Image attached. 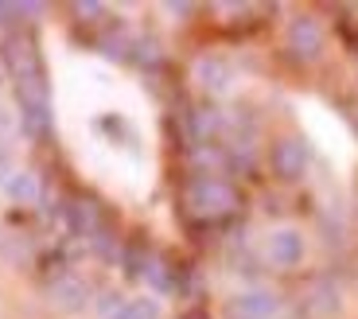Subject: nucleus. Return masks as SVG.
Here are the masks:
<instances>
[{"instance_id":"obj_1","label":"nucleus","mask_w":358,"mask_h":319,"mask_svg":"<svg viewBox=\"0 0 358 319\" xmlns=\"http://www.w3.org/2000/svg\"><path fill=\"white\" fill-rule=\"evenodd\" d=\"M234 206H238V195L226 179L203 176L187 187V211L199 214V218H218V214H230Z\"/></svg>"},{"instance_id":"obj_2","label":"nucleus","mask_w":358,"mask_h":319,"mask_svg":"<svg viewBox=\"0 0 358 319\" xmlns=\"http://www.w3.org/2000/svg\"><path fill=\"white\" fill-rule=\"evenodd\" d=\"M308 257V238L300 226H277L265 238V261L273 269H296Z\"/></svg>"},{"instance_id":"obj_3","label":"nucleus","mask_w":358,"mask_h":319,"mask_svg":"<svg viewBox=\"0 0 358 319\" xmlns=\"http://www.w3.org/2000/svg\"><path fill=\"white\" fill-rule=\"evenodd\" d=\"M280 300L268 288H242L226 300V319H277Z\"/></svg>"},{"instance_id":"obj_4","label":"nucleus","mask_w":358,"mask_h":319,"mask_svg":"<svg viewBox=\"0 0 358 319\" xmlns=\"http://www.w3.org/2000/svg\"><path fill=\"white\" fill-rule=\"evenodd\" d=\"M273 171H277L280 179H300L308 171V164H312V152H308V144L300 141V136H285V141L273 144Z\"/></svg>"},{"instance_id":"obj_5","label":"nucleus","mask_w":358,"mask_h":319,"mask_svg":"<svg viewBox=\"0 0 358 319\" xmlns=\"http://www.w3.org/2000/svg\"><path fill=\"white\" fill-rule=\"evenodd\" d=\"M288 51H292L296 59H304V62L320 59V51H323V27H320V20H315V16H296L292 24H288Z\"/></svg>"},{"instance_id":"obj_6","label":"nucleus","mask_w":358,"mask_h":319,"mask_svg":"<svg viewBox=\"0 0 358 319\" xmlns=\"http://www.w3.org/2000/svg\"><path fill=\"white\" fill-rule=\"evenodd\" d=\"M47 300H51L59 311L74 316V311H86L94 296H90V284L82 281V276L66 273V276H59V281H51V288H47Z\"/></svg>"},{"instance_id":"obj_7","label":"nucleus","mask_w":358,"mask_h":319,"mask_svg":"<svg viewBox=\"0 0 358 319\" xmlns=\"http://www.w3.org/2000/svg\"><path fill=\"white\" fill-rule=\"evenodd\" d=\"M0 59H4V66L12 71V78L24 82V78H36V47H31V39L27 36H8L4 43H0Z\"/></svg>"},{"instance_id":"obj_8","label":"nucleus","mask_w":358,"mask_h":319,"mask_svg":"<svg viewBox=\"0 0 358 319\" xmlns=\"http://www.w3.org/2000/svg\"><path fill=\"white\" fill-rule=\"evenodd\" d=\"M195 82L206 90V94H230L234 82H238V74H234V66L226 59H218V55H203V59L195 62Z\"/></svg>"},{"instance_id":"obj_9","label":"nucleus","mask_w":358,"mask_h":319,"mask_svg":"<svg viewBox=\"0 0 358 319\" xmlns=\"http://www.w3.org/2000/svg\"><path fill=\"white\" fill-rule=\"evenodd\" d=\"M4 195H8L12 203L31 206L39 199V176H36V171H16V176L4 183Z\"/></svg>"},{"instance_id":"obj_10","label":"nucleus","mask_w":358,"mask_h":319,"mask_svg":"<svg viewBox=\"0 0 358 319\" xmlns=\"http://www.w3.org/2000/svg\"><path fill=\"white\" fill-rule=\"evenodd\" d=\"M125 308L129 300L117 288H106L101 296H94V311H98V319H125Z\"/></svg>"},{"instance_id":"obj_11","label":"nucleus","mask_w":358,"mask_h":319,"mask_svg":"<svg viewBox=\"0 0 358 319\" xmlns=\"http://www.w3.org/2000/svg\"><path fill=\"white\" fill-rule=\"evenodd\" d=\"M312 311H320V316H335L339 311V288L331 281H323L312 288Z\"/></svg>"},{"instance_id":"obj_12","label":"nucleus","mask_w":358,"mask_h":319,"mask_svg":"<svg viewBox=\"0 0 358 319\" xmlns=\"http://www.w3.org/2000/svg\"><path fill=\"white\" fill-rule=\"evenodd\" d=\"M125 319H164V308L156 296H133L125 308Z\"/></svg>"},{"instance_id":"obj_13","label":"nucleus","mask_w":358,"mask_h":319,"mask_svg":"<svg viewBox=\"0 0 358 319\" xmlns=\"http://www.w3.org/2000/svg\"><path fill=\"white\" fill-rule=\"evenodd\" d=\"M94 218H98V214H94V206H90V203H74L71 206V226H74V230H90Z\"/></svg>"},{"instance_id":"obj_14","label":"nucleus","mask_w":358,"mask_h":319,"mask_svg":"<svg viewBox=\"0 0 358 319\" xmlns=\"http://www.w3.org/2000/svg\"><path fill=\"white\" fill-rule=\"evenodd\" d=\"M16 176V156H12V148L4 141H0V187L8 183V179Z\"/></svg>"},{"instance_id":"obj_15","label":"nucleus","mask_w":358,"mask_h":319,"mask_svg":"<svg viewBox=\"0 0 358 319\" xmlns=\"http://www.w3.org/2000/svg\"><path fill=\"white\" fill-rule=\"evenodd\" d=\"M78 12H82V16H98L101 4H78Z\"/></svg>"},{"instance_id":"obj_16","label":"nucleus","mask_w":358,"mask_h":319,"mask_svg":"<svg viewBox=\"0 0 358 319\" xmlns=\"http://www.w3.org/2000/svg\"><path fill=\"white\" fill-rule=\"evenodd\" d=\"M8 16H16V12H12V4H0V24H8Z\"/></svg>"}]
</instances>
